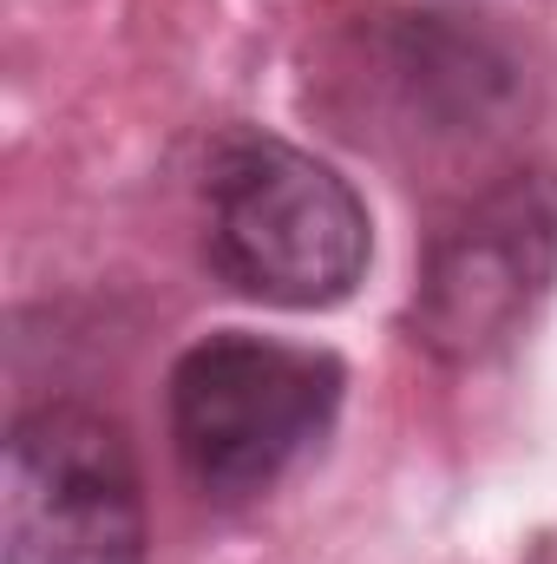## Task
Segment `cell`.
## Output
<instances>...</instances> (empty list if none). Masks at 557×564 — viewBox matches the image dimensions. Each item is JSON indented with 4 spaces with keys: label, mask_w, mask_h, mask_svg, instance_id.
<instances>
[{
    "label": "cell",
    "mask_w": 557,
    "mask_h": 564,
    "mask_svg": "<svg viewBox=\"0 0 557 564\" xmlns=\"http://www.w3.org/2000/svg\"><path fill=\"white\" fill-rule=\"evenodd\" d=\"M374 230L354 184L315 151L230 132L210 158V270L270 308H335L368 276Z\"/></svg>",
    "instance_id": "cell-1"
},
{
    "label": "cell",
    "mask_w": 557,
    "mask_h": 564,
    "mask_svg": "<svg viewBox=\"0 0 557 564\" xmlns=\"http://www.w3.org/2000/svg\"><path fill=\"white\" fill-rule=\"evenodd\" d=\"M348 368L328 348L276 335H210L171 368V446L197 492L237 506L308 459L341 414Z\"/></svg>",
    "instance_id": "cell-2"
},
{
    "label": "cell",
    "mask_w": 557,
    "mask_h": 564,
    "mask_svg": "<svg viewBox=\"0 0 557 564\" xmlns=\"http://www.w3.org/2000/svg\"><path fill=\"white\" fill-rule=\"evenodd\" d=\"M144 479L125 426L46 401L20 414L0 466V564H144Z\"/></svg>",
    "instance_id": "cell-3"
},
{
    "label": "cell",
    "mask_w": 557,
    "mask_h": 564,
    "mask_svg": "<svg viewBox=\"0 0 557 564\" xmlns=\"http://www.w3.org/2000/svg\"><path fill=\"white\" fill-rule=\"evenodd\" d=\"M557 282V177L512 171L446 217L414 289V341L452 368H479L525 335Z\"/></svg>",
    "instance_id": "cell-4"
}]
</instances>
